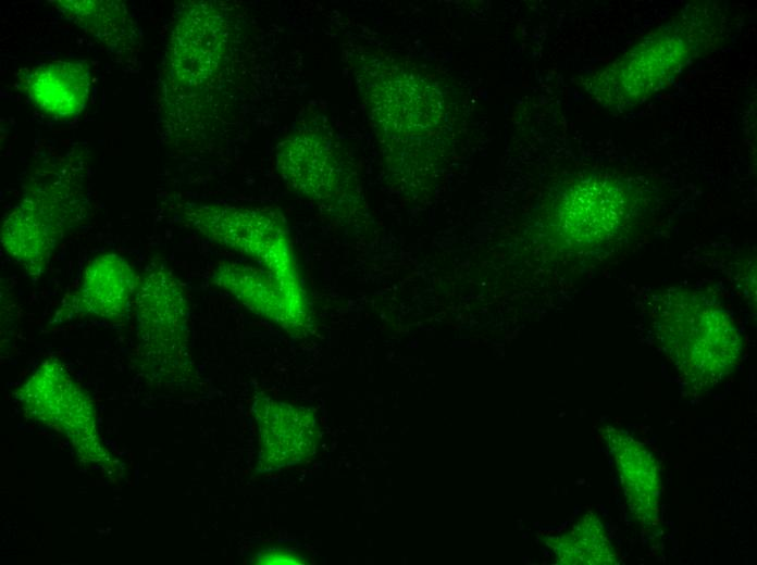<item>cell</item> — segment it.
<instances>
[{
	"instance_id": "obj_1",
	"label": "cell",
	"mask_w": 757,
	"mask_h": 565,
	"mask_svg": "<svg viewBox=\"0 0 757 565\" xmlns=\"http://www.w3.org/2000/svg\"><path fill=\"white\" fill-rule=\"evenodd\" d=\"M235 7L219 0L176 3L161 61L156 110L161 133L191 137L212 116L239 45Z\"/></svg>"
},
{
	"instance_id": "obj_2",
	"label": "cell",
	"mask_w": 757,
	"mask_h": 565,
	"mask_svg": "<svg viewBox=\"0 0 757 565\" xmlns=\"http://www.w3.org/2000/svg\"><path fill=\"white\" fill-rule=\"evenodd\" d=\"M89 161L82 146L46 156L28 172L16 203L3 215L4 252L33 279L48 268L57 249L89 221Z\"/></svg>"
},
{
	"instance_id": "obj_3",
	"label": "cell",
	"mask_w": 757,
	"mask_h": 565,
	"mask_svg": "<svg viewBox=\"0 0 757 565\" xmlns=\"http://www.w3.org/2000/svg\"><path fill=\"white\" fill-rule=\"evenodd\" d=\"M172 211L185 227L255 261L278 284L296 309L311 315L289 228L280 211L199 201L175 202Z\"/></svg>"
},
{
	"instance_id": "obj_4",
	"label": "cell",
	"mask_w": 757,
	"mask_h": 565,
	"mask_svg": "<svg viewBox=\"0 0 757 565\" xmlns=\"http://www.w3.org/2000/svg\"><path fill=\"white\" fill-rule=\"evenodd\" d=\"M654 327L681 379L694 390L713 387L740 357L741 337L730 315L702 292H669L656 307Z\"/></svg>"
},
{
	"instance_id": "obj_5",
	"label": "cell",
	"mask_w": 757,
	"mask_h": 565,
	"mask_svg": "<svg viewBox=\"0 0 757 565\" xmlns=\"http://www.w3.org/2000/svg\"><path fill=\"white\" fill-rule=\"evenodd\" d=\"M137 361L153 382L184 378L189 371L190 305L186 290L162 260H151L134 300Z\"/></svg>"
},
{
	"instance_id": "obj_6",
	"label": "cell",
	"mask_w": 757,
	"mask_h": 565,
	"mask_svg": "<svg viewBox=\"0 0 757 565\" xmlns=\"http://www.w3.org/2000/svg\"><path fill=\"white\" fill-rule=\"evenodd\" d=\"M336 143L322 127L298 126L273 151L275 172L284 185L330 217L340 210L345 181Z\"/></svg>"
},
{
	"instance_id": "obj_7",
	"label": "cell",
	"mask_w": 757,
	"mask_h": 565,
	"mask_svg": "<svg viewBox=\"0 0 757 565\" xmlns=\"http://www.w3.org/2000/svg\"><path fill=\"white\" fill-rule=\"evenodd\" d=\"M139 282L140 275L123 255L107 252L94 256L75 288L61 299L51 322L86 317L121 321L134 306Z\"/></svg>"
},
{
	"instance_id": "obj_8",
	"label": "cell",
	"mask_w": 757,
	"mask_h": 565,
	"mask_svg": "<svg viewBox=\"0 0 757 565\" xmlns=\"http://www.w3.org/2000/svg\"><path fill=\"white\" fill-rule=\"evenodd\" d=\"M17 89L45 115L73 120L87 106L91 91V68L86 60H50L21 68Z\"/></svg>"
},
{
	"instance_id": "obj_9",
	"label": "cell",
	"mask_w": 757,
	"mask_h": 565,
	"mask_svg": "<svg viewBox=\"0 0 757 565\" xmlns=\"http://www.w3.org/2000/svg\"><path fill=\"white\" fill-rule=\"evenodd\" d=\"M210 282L293 335L302 336L311 326V316L296 309L278 284L260 267L222 261L213 265Z\"/></svg>"
},
{
	"instance_id": "obj_10",
	"label": "cell",
	"mask_w": 757,
	"mask_h": 565,
	"mask_svg": "<svg viewBox=\"0 0 757 565\" xmlns=\"http://www.w3.org/2000/svg\"><path fill=\"white\" fill-rule=\"evenodd\" d=\"M49 3L63 20L83 30L117 61H128L140 51L142 32L125 1L54 0Z\"/></svg>"
},
{
	"instance_id": "obj_11",
	"label": "cell",
	"mask_w": 757,
	"mask_h": 565,
	"mask_svg": "<svg viewBox=\"0 0 757 565\" xmlns=\"http://www.w3.org/2000/svg\"><path fill=\"white\" fill-rule=\"evenodd\" d=\"M601 432L615 460L631 514L643 527H656L661 493L656 459L642 442L623 430L606 426Z\"/></svg>"
},
{
	"instance_id": "obj_12",
	"label": "cell",
	"mask_w": 757,
	"mask_h": 565,
	"mask_svg": "<svg viewBox=\"0 0 757 565\" xmlns=\"http://www.w3.org/2000/svg\"><path fill=\"white\" fill-rule=\"evenodd\" d=\"M559 564L612 565L618 563L603 523L595 513H586L569 533L547 543Z\"/></svg>"
}]
</instances>
